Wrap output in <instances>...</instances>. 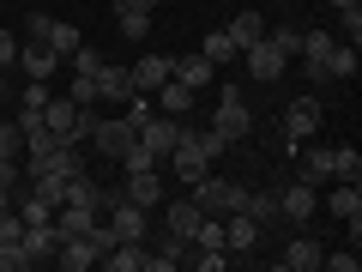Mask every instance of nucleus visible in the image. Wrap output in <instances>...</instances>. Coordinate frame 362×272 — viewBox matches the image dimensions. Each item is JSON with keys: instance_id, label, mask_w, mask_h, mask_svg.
Returning <instances> with one entry per match:
<instances>
[{"instance_id": "9d476101", "label": "nucleus", "mask_w": 362, "mask_h": 272, "mask_svg": "<svg viewBox=\"0 0 362 272\" xmlns=\"http://www.w3.org/2000/svg\"><path fill=\"white\" fill-rule=\"evenodd\" d=\"M181 128H187V121H175V115H151L139 128V145L151 157H169V152H175V140H181Z\"/></svg>"}, {"instance_id": "9b49d317", "label": "nucleus", "mask_w": 362, "mask_h": 272, "mask_svg": "<svg viewBox=\"0 0 362 272\" xmlns=\"http://www.w3.org/2000/svg\"><path fill=\"white\" fill-rule=\"evenodd\" d=\"M326 212H332V218H344V224H350V236H356V230H362V188H356V181H332Z\"/></svg>"}, {"instance_id": "3c124183", "label": "nucleus", "mask_w": 362, "mask_h": 272, "mask_svg": "<svg viewBox=\"0 0 362 272\" xmlns=\"http://www.w3.org/2000/svg\"><path fill=\"white\" fill-rule=\"evenodd\" d=\"M6 206H13V194H6V188H0V212H6Z\"/></svg>"}, {"instance_id": "f257e3e1", "label": "nucleus", "mask_w": 362, "mask_h": 272, "mask_svg": "<svg viewBox=\"0 0 362 272\" xmlns=\"http://www.w3.org/2000/svg\"><path fill=\"white\" fill-rule=\"evenodd\" d=\"M242 200H247L242 181H223V176H199V181H194V206L211 212V218H230V212H242Z\"/></svg>"}, {"instance_id": "a878e982", "label": "nucleus", "mask_w": 362, "mask_h": 272, "mask_svg": "<svg viewBox=\"0 0 362 272\" xmlns=\"http://www.w3.org/2000/svg\"><path fill=\"white\" fill-rule=\"evenodd\" d=\"M13 206H18V218H25V224H49V218H54V206L37 194V188H30V181H25V188L13 194Z\"/></svg>"}, {"instance_id": "7ed1b4c3", "label": "nucleus", "mask_w": 362, "mask_h": 272, "mask_svg": "<svg viewBox=\"0 0 362 272\" xmlns=\"http://www.w3.org/2000/svg\"><path fill=\"white\" fill-rule=\"evenodd\" d=\"M211 128H218V133H223L230 145L254 133V115H247V103H242V91H235V85H223V91H218V109H211Z\"/></svg>"}, {"instance_id": "c756f323", "label": "nucleus", "mask_w": 362, "mask_h": 272, "mask_svg": "<svg viewBox=\"0 0 362 272\" xmlns=\"http://www.w3.org/2000/svg\"><path fill=\"white\" fill-rule=\"evenodd\" d=\"M115 25L127 42H145V30H151V13H133V6H115Z\"/></svg>"}, {"instance_id": "ea45409f", "label": "nucleus", "mask_w": 362, "mask_h": 272, "mask_svg": "<svg viewBox=\"0 0 362 272\" xmlns=\"http://www.w3.org/2000/svg\"><path fill=\"white\" fill-rule=\"evenodd\" d=\"M25 266H30L25 248H18V242H0V272H25Z\"/></svg>"}, {"instance_id": "4be33fe9", "label": "nucleus", "mask_w": 362, "mask_h": 272, "mask_svg": "<svg viewBox=\"0 0 362 272\" xmlns=\"http://www.w3.org/2000/svg\"><path fill=\"white\" fill-rule=\"evenodd\" d=\"M103 200H109V194H103V188H97V181L85 176V169H78V176L66 181V194H61V206H90V212H103Z\"/></svg>"}, {"instance_id": "f3484780", "label": "nucleus", "mask_w": 362, "mask_h": 272, "mask_svg": "<svg viewBox=\"0 0 362 272\" xmlns=\"http://www.w3.org/2000/svg\"><path fill=\"white\" fill-rule=\"evenodd\" d=\"M296 55H302V73H308V79H326V55H332V37H326V30H308Z\"/></svg>"}, {"instance_id": "c03bdc74", "label": "nucleus", "mask_w": 362, "mask_h": 272, "mask_svg": "<svg viewBox=\"0 0 362 272\" xmlns=\"http://www.w3.org/2000/svg\"><path fill=\"white\" fill-rule=\"evenodd\" d=\"M18 49H25V42H18L13 30H0V73H6V67H18Z\"/></svg>"}, {"instance_id": "c85d7f7f", "label": "nucleus", "mask_w": 362, "mask_h": 272, "mask_svg": "<svg viewBox=\"0 0 362 272\" xmlns=\"http://www.w3.org/2000/svg\"><path fill=\"white\" fill-rule=\"evenodd\" d=\"M326 79H356V42H332V55H326Z\"/></svg>"}, {"instance_id": "a211bd4d", "label": "nucleus", "mask_w": 362, "mask_h": 272, "mask_svg": "<svg viewBox=\"0 0 362 272\" xmlns=\"http://www.w3.org/2000/svg\"><path fill=\"white\" fill-rule=\"evenodd\" d=\"M175 79H181L187 91H206L211 79H218V61H206V55H181V61H175Z\"/></svg>"}, {"instance_id": "412c9836", "label": "nucleus", "mask_w": 362, "mask_h": 272, "mask_svg": "<svg viewBox=\"0 0 362 272\" xmlns=\"http://www.w3.org/2000/svg\"><path fill=\"white\" fill-rule=\"evenodd\" d=\"M320 254H326V248L314 242V236H296V242L284 248V260H278V266H284V272H314V266H320Z\"/></svg>"}, {"instance_id": "f8f14e48", "label": "nucleus", "mask_w": 362, "mask_h": 272, "mask_svg": "<svg viewBox=\"0 0 362 272\" xmlns=\"http://www.w3.org/2000/svg\"><path fill=\"white\" fill-rule=\"evenodd\" d=\"M175 79V55H145V61H133V91H157Z\"/></svg>"}, {"instance_id": "a18cd8bd", "label": "nucleus", "mask_w": 362, "mask_h": 272, "mask_svg": "<svg viewBox=\"0 0 362 272\" xmlns=\"http://www.w3.org/2000/svg\"><path fill=\"white\" fill-rule=\"evenodd\" d=\"M49 25H54L49 13H30V18H25V30H30V42H42V37H49Z\"/></svg>"}, {"instance_id": "6ab92c4d", "label": "nucleus", "mask_w": 362, "mask_h": 272, "mask_svg": "<svg viewBox=\"0 0 362 272\" xmlns=\"http://www.w3.org/2000/svg\"><path fill=\"white\" fill-rule=\"evenodd\" d=\"M308 145V140H302ZM296 181H308V188H326V181H332V152H326V145H308V152H302V176Z\"/></svg>"}, {"instance_id": "2f4dec72", "label": "nucleus", "mask_w": 362, "mask_h": 272, "mask_svg": "<svg viewBox=\"0 0 362 272\" xmlns=\"http://www.w3.org/2000/svg\"><path fill=\"white\" fill-rule=\"evenodd\" d=\"M242 212L259 224V230H266V224L278 218V194H247V200H242Z\"/></svg>"}, {"instance_id": "aec40b11", "label": "nucleus", "mask_w": 362, "mask_h": 272, "mask_svg": "<svg viewBox=\"0 0 362 272\" xmlns=\"http://www.w3.org/2000/svg\"><path fill=\"white\" fill-rule=\"evenodd\" d=\"M254 242H259V224L247 218V212H230V224H223V248H230V254H247Z\"/></svg>"}, {"instance_id": "f704fd0d", "label": "nucleus", "mask_w": 362, "mask_h": 272, "mask_svg": "<svg viewBox=\"0 0 362 272\" xmlns=\"http://www.w3.org/2000/svg\"><path fill=\"white\" fill-rule=\"evenodd\" d=\"M332 181H362V157L350 152V145H344V152H332Z\"/></svg>"}, {"instance_id": "0eeeda50", "label": "nucleus", "mask_w": 362, "mask_h": 272, "mask_svg": "<svg viewBox=\"0 0 362 272\" xmlns=\"http://www.w3.org/2000/svg\"><path fill=\"white\" fill-rule=\"evenodd\" d=\"M127 97H133V67L103 61V67H97V103H103V109H121Z\"/></svg>"}, {"instance_id": "09e8293b", "label": "nucleus", "mask_w": 362, "mask_h": 272, "mask_svg": "<svg viewBox=\"0 0 362 272\" xmlns=\"http://www.w3.org/2000/svg\"><path fill=\"white\" fill-rule=\"evenodd\" d=\"M320 266H332V272H356V254H320Z\"/></svg>"}, {"instance_id": "49530a36", "label": "nucleus", "mask_w": 362, "mask_h": 272, "mask_svg": "<svg viewBox=\"0 0 362 272\" xmlns=\"http://www.w3.org/2000/svg\"><path fill=\"white\" fill-rule=\"evenodd\" d=\"M338 18H344V30H350V42H356V37H362V0H356V6H344V13H338Z\"/></svg>"}, {"instance_id": "de8ad7c7", "label": "nucleus", "mask_w": 362, "mask_h": 272, "mask_svg": "<svg viewBox=\"0 0 362 272\" xmlns=\"http://www.w3.org/2000/svg\"><path fill=\"white\" fill-rule=\"evenodd\" d=\"M266 37H272V30H266ZM272 42H278V49H284V55H296V49H302V30H278V37H272Z\"/></svg>"}, {"instance_id": "393cba45", "label": "nucleus", "mask_w": 362, "mask_h": 272, "mask_svg": "<svg viewBox=\"0 0 362 272\" xmlns=\"http://www.w3.org/2000/svg\"><path fill=\"white\" fill-rule=\"evenodd\" d=\"M223 30L235 37V49H247V42H259V37H266V13H254V6H247V13H235Z\"/></svg>"}, {"instance_id": "f03ea898", "label": "nucleus", "mask_w": 362, "mask_h": 272, "mask_svg": "<svg viewBox=\"0 0 362 272\" xmlns=\"http://www.w3.org/2000/svg\"><path fill=\"white\" fill-rule=\"evenodd\" d=\"M85 140L97 145V157H115V164H121V152L139 140V128H133L127 115H90V133H85Z\"/></svg>"}, {"instance_id": "4468645a", "label": "nucleus", "mask_w": 362, "mask_h": 272, "mask_svg": "<svg viewBox=\"0 0 362 272\" xmlns=\"http://www.w3.org/2000/svg\"><path fill=\"white\" fill-rule=\"evenodd\" d=\"M127 200L145 206V212L163 206V181H157V169H127Z\"/></svg>"}, {"instance_id": "72a5a7b5", "label": "nucleus", "mask_w": 362, "mask_h": 272, "mask_svg": "<svg viewBox=\"0 0 362 272\" xmlns=\"http://www.w3.org/2000/svg\"><path fill=\"white\" fill-rule=\"evenodd\" d=\"M194 248H223V218H199V230H194ZM223 254H230V248H223Z\"/></svg>"}, {"instance_id": "4c0bfd02", "label": "nucleus", "mask_w": 362, "mask_h": 272, "mask_svg": "<svg viewBox=\"0 0 362 272\" xmlns=\"http://www.w3.org/2000/svg\"><path fill=\"white\" fill-rule=\"evenodd\" d=\"M25 152V128L18 121H0V157H18Z\"/></svg>"}, {"instance_id": "6e6552de", "label": "nucleus", "mask_w": 362, "mask_h": 272, "mask_svg": "<svg viewBox=\"0 0 362 272\" xmlns=\"http://www.w3.org/2000/svg\"><path fill=\"white\" fill-rule=\"evenodd\" d=\"M314 212H320V188H308V181H290L284 194H278V218H290V224H308Z\"/></svg>"}, {"instance_id": "473e14b6", "label": "nucleus", "mask_w": 362, "mask_h": 272, "mask_svg": "<svg viewBox=\"0 0 362 272\" xmlns=\"http://www.w3.org/2000/svg\"><path fill=\"white\" fill-rule=\"evenodd\" d=\"M199 55H206V61H235L242 49H235L230 30H206V49H199Z\"/></svg>"}, {"instance_id": "423d86ee", "label": "nucleus", "mask_w": 362, "mask_h": 272, "mask_svg": "<svg viewBox=\"0 0 362 272\" xmlns=\"http://www.w3.org/2000/svg\"><path fill=\"white\" fill-rule=\"evenodd\" d=\"M320 97H296V103L284 109V140L290 145H302V140H314V133H320Z\"/></svg>"}, {"instance_id": "7c9ffc66", "label": "nucleus", "mask_w": 362, "mask_h": 272, "mask_svg": "<svg viewBox=\"0 0 362 272\" xmlns=\"http://www.w3.org/2000/svg\"><path fill=\"white\" fill-rule=\"evenodd\" d=\"M66 97H73L78 109H103V103H97V73H73V85H66Z\"/></svg>"}, {"instance_id": "dca6fc26", "label": "nucleus", "mask_w": 362, "mask_h": 272, "mask_svg": "<svg viewBox=\"0 0 362 272\" xmlns=\"http://www.w3.org/2000/svg\"><path fill=\"white\" fill-rule=\"evenodd\" d=\"M187 254H194V242H187V236H175V230H169L163 242L151 248V260H145V272H169V266H181V260H187Z\"/></svg>"}, {"instance_id": "cd10ccee", "label": "nucleus", "mask_w": 362, "mask_h": 272, "mask_svg": "<svg viewBox=\"0 0 362 272\" xmlns=\"http://www.w3.org/2000/svg\"><path fill=\"white\" fill-rule=\"evenodd\" d=\"M42 42H49V49L61 55V67H66V55H73L78 42H85V37H78V25H66V18H54V25H49V37H42Z\"/></svg>"}, {"instance_id": "bb28decb", "label": "nucleus", "mask_w": 362, "mask_h": 272, "mask_svg": "<svg viewBox=\"0 0 362 272\" xmlns=\"http://www.w3.org/2000/svg\"><path fill=\"white\" fill-rule=\"evenodd\" d=\"M97 218H103V212H90V206H54V230H61V236H78V230H90Z\"/></svg>"}, {"instance_id": "b1692460", "label": "nucleus", "mask_w": 362, "mask_h": 272, "mask_svg": "<svg viewBox=\"0 0 362 272\" xmlns=\"http://www.w3.org/2000/svg\"><path fill=\"white\" fill-rule=\"evenodd\" d=\"M199 218H206V212H199L194 200H175V206H169V200H163V224H169V230H175V236H187V242H194Z\"/></svg>"}, {"instance_id": "e433bc0d", "label": "nucleus", "mask_w": 362, "mask_h": 272, "mask_svg": "<svg viewBox=\"0 0 362 272\" xmlns=\"http://www.w3.org/2000/svg\"><path fill=\"white\" fill-rule=\"evenodd\" d=\"M187 133L199 140V152H206V157H223V152H230V140H223L218 128H187Z\"/></svg>"}, {"instance_id": "a19ab883", "label": "nucleus", "mask_w": 362, "mask_h": 272, "mask_svg": "<svg viewBox=\"0 0 362 272\" xmlns=\"http://www.w3.org/2000/svg\"><path fill=\"white\" fill-rule=\"evenodd\" d=\"M121 169H157V157H151V152H145V145H139V140H133V145H127V152H121Z\"/></svg>"}, {"instance_id": "20e7f679", "label": "nucleus", "mask_w": 362, "mask_h": 272, "mask_svg": "<svg viewBox=\"0 0 362 272\" xmlns=\"http://www.w3.org/2000/svg\"><path fill=\"white\" fill-rule=\"evenodd\" d=\"M235 61H247V73H254V85H278V79H284V67H290V55L278 49L272 37H259V42H247V49L235 55Z\"/></svg>"}, {"instance_id": "603ef678", "label": "nucleus", "mask_w": 362, "mask_h": 272, "mask_svg": "<svg viewBox=\"0 0 362 272\" xmlns=\"http://www.w3.org/2000/svg\"><path fill=\"white\" fill-rule=\"evenodd\" d=\"M344 6H356V0H332V13H344Z\"/></svg>"}, {"instance_id": "79ce46f5", "label": "nucleus", "mask_w": 362, "mask_h": 272, "mask_svg": "<svg viewBox=\"0 0 362 272\" xmlns=\"http://www.w3.org/2000/svg\"><path fill=\"white\" fill-rule=\"evenodd\" d=\"M0 188H6V194H18V188H25V169H18V157H0Z\"/></svg>"}, {"instance_id": "5701e85b", "label": "nucleus", "mask_w": 362, "mask_h": 272, "mask_svg": "<svg viewBox=\"0 0 362 272\" xmlns=\"http://www.w3.org/2000/svg\"><path fill=\"white\" fill-rule=\"evenodd\" d=\"M145 260H151V248H145V242H115L103 254V266L109 272H145Z\"/></svg>"}, {"instance_id": "8fccbe9b", "label": "nucleus", "mask_w": 362, "mask_h": 272, "mask_svg": "<svg viewBox=\"0 0 362 272\" xmlns=\"http://www.w3.org/2000/svg\"><path fill=\"white\" fill-rule=\"evenodd\" d=\"M121 6H133V13H157V0H121Z\"/></svg>"}, {"instance_id": "c9c22d12", "label": "nucleus", "mask_w": 362, "mask_h": 272, "mask_svg": "<svg viewBox=\"0 0 362 272\" xmlns=\"http://www.w3.org/2000/svg\"><path fill=\"white\" fill-rule=\"evenodd\" d=\"M103 61H109V55H97V49H90V42H78V49L66 55V67H73V73H97V67H103Z\"/></svg>"}, {"instance_id": "37998d69", "label": "nucleus", "mask_w": 362, "mask_h": 272, "mask_svg": "<svg viewBox=\"0 0 362 272\" xmlns=\"http://www.w3.org/2000/svg\"><path fill=\"white\" fill-rule=\"evenodd\" d=\"M25 236V218H18V206H6L0 212V242H18Z\"/></svg>"}, {"instance_id": "58836bf2", "label": "nucleus", "mask_w": 362, "mask_h": 272, "mask_svg": "<svg viewBox=\"0 0 362 272\" xmlns=\"http://www.w3.org/2000/svg\"><path fill=\"white\" fill-rule=\"evenodd\" d=\"M49 97H54V91H49V79H25V91H18V103H25V109H42Z\"/></svg>"}, {"instance_id": "1a4fd4ad", "label": "nucleus", "mask_w": 362, "mask_h": 272, "mask_svg": "<svg viewBox=\"0 0 362 272\" xmlns=\"http://www.w3.org/2000/svg\"><path fill=\"white\" fill-rule=\"evenodd\" d=\"M169 164H175V176L187 181V188H194V181H199V176L211 169V157L199 152V140H194V133L181 128V140H175V152H169Z\"/></svg>"}, {"instance_id": "ddd939ff", "label": "nucleus", "mask_w": 362, "mask_h": 272, "mask_svg": "<svg viewBox=\"0 0 362 272\" xmlns=\"http://www.w3.org/2000/svg\"><path fill=\"white\" fill-rule=\"evenodd\" d=\"M194 103H199V91H187L181 79L157 85V115H175V121H187V115H194Z\"/></svg>"}, {"instance_id": "39448f33", "label": "nucleus", "mask_w": 362, "mask_h": 272, "mask_svg": "<svg viewBox=\"0 0 362 272\" xmlns=\"http://www.w3.org/2000/svg\"><path fill=\"white\" fill-rule=\"evenodd\" d=\"M103 218H109V230H115V242H145V224H151V212L133 206V200L121 194V200H103Z\"/></svg>"}, {"instance_id": "2eb2a0df", "label": "nucleus", "mask_w": 362, "mask_h": 272, "mask_svg": "<svg viewBox=\"0 0 362 272\" xmlns=\"http://www.w3.org/2000/svg\"><path fill=\"white\" fill-rule=\"evenodd\" d=\"M18 67H25V79H54L61 73V55H54L49 42H25V49H18Z\"/></svg>"}]
</instances>
